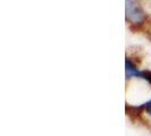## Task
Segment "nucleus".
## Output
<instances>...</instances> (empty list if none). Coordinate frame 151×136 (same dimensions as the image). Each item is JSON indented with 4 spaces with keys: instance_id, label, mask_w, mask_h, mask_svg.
I'll return each instance as SVG.
<instances>
[{
    "instance_id": "f257e3e1",
    "label": "nucleus",
    "mask_w": 151,
    "mask_h": 136,
    "mask_svg": "<svg viewBox=\"0 0 151 136\" xmlns=\"http://www.w3.org/2000/svg\"><path fill=\"white\" fill-rule=\"evenodd\" d=\"M126 18L131 24H139L147 19L142 7L134 1H126Z\"/></svg>"
},
{
    "instance_id": "f03ea898",
    "label": "nucleus",
    "mask_w": 151,
    "mask_h": 136,
    "mask_svg": "<svg viewBox=\"0 0 151 136\" xmlns=\"http://www.w3.org/2000/svg\"><path fill=\"white\" fill-rule=\"evenodd\" d=\"M145 110V106H140V107H133L126 105V115L129 116V118L132 121H144L143 119V111Z\"/></svg>"
},
{
    "instance_id": "7ed1b4c3",
    "label": "nucleus",
    "mask_w": 151,
    "mask_h": 136,
    "mask_svg": "<svg viewBox=\"0 0 151 136\" xmlns=\"http://www.w3.org/2000/svg\"><path fill=\"white\" fill-rule=\"evenodd\" d=\"M125 73H126V77L127 78H132V77H139L141 70H139V68L133 61L129 58H126V62H125Z\"/></svg>"
},
{
    "instance_id": "20e7f679",
    "label": "nucleus",
    "mask_w": 151,
    "mask_h": 136,
    "mask_svg": "<svg viewBox=\"0 0 151 136\" xmlns=\"http://www.w3.org/2000/svg\"><path fill=\"white\" fill-rule=\"evenodd\" d=\"M139 77H141V78L145 79V81L151 85V70H148V69L141 70V73H140V76H139Z\"/></svg>"
},
{
    "instance_id": "39448f33",
    "label": "nucleus",
    "mask_w": 151,
    "mask_h": 136,
    "mask_svg": "<svg viewBox=\"0 0 151 136\" xmlns=\"http://www.w3.org/2000/svg\"><path fill=\"white\" fill-rule=\"evenodd\" d=\"M149 102H150V103H151V101H149Z\"/></svg>"
}]
</instances>
